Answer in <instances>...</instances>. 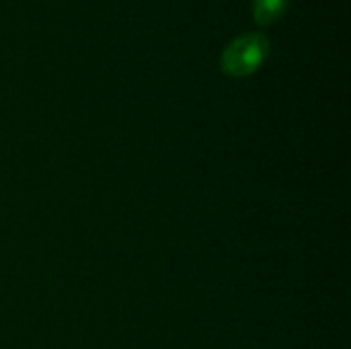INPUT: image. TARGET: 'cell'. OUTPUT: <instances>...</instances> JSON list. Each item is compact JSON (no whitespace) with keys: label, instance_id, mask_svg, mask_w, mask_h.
Here are the masks:
<instances>
[{"label":"cell","instance_id":"cell-2","mask_svg":"<svg viewBox=\"0 0 351 349\" xmlns=\"http://www.w3.org/2000/svg\"><path fill=\"white\" fill-rule=\"evenodd\" d=\"M288 0H253V14L259 23H271L282 14Z\"/></svg>","mask_w":351,"mask_h":349},{"label":"cell","instance_id":"cell-1","mask_svg":"<svg viewBox=\"0 0 351 349\" xmlns=\"http://www.w3.org/2000/svg\"><path fill=\"white\" fill-rule=\"evenodd\" d=\"M267 49H269V39L263 33L241 35L226 45L222 53V66L226 72L243 76L253 68H257V64L263 60Z\"/></svg>","mask_w":351,"mask_h":349}]
</instances>
